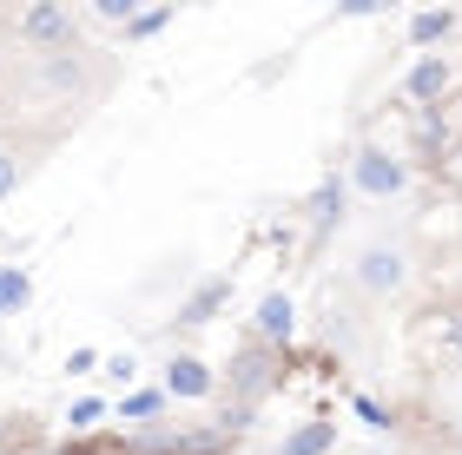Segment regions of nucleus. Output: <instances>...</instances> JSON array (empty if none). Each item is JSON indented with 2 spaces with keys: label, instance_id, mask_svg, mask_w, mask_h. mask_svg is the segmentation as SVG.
Here are the masks:
<instances>
[{
  "label": "nucleus",
  "instance_id": "1",
  "mask_svg": "<svg viewBox=\"0 0 462 455\" xmlns=\"http://www.w3.org/2000/svg\"><path fill=\"white\" fill-rule=\"evenodd\" d=\"M356 284H364V291H396V284H403V251L370 244V251L356 258Z\"/></svg>",
  "mask_w": 462,
  "mask_h": 455
},
{
  "label": "nucleus",
  "instance_id": "2",
  "mask_svg": "<svg viewBox=\"0 0 462 455\" xmlns=\"http://www.w3.org/2000/svg\"><path fill=\"white\" fill-rule=\"evenodd\" d=\"M356 185H364L370 198H396L403 192V165H396L390 152H364L356 159Z\"/></svg>",
  "mask_w": 462,
  "mask_h": 455
},
{
  "label": "nucleus",
  "instance_id": "3",
  "mask_svg": "<svg viewBox=\"0 0 462 455\" xmlns=\"http://www.w3.org/2000/svg\"><path fill=\"white\" fill-rule=\"evenodd\" d=\"M20 33H27V40H67V7L40 0V7H27V14H20Z\"/></svg>",
  "mask_w": 462,
  "mask_h": 455
},
{
  "label": "nucleus",
  "instance_id": "4",
  "mask_svg": "<svg viewBox=\"0 0 462 455\" xmlns=\"http://www.w3.org/2000/svg\"><path fill=\"white\" fill-rule=\"evenodd\" d=\"M165 389H172V396H205V389H212V369H205L199 357H179L172 369H165Z\"/></svg>",
  "mask_w": 462,
  "mask_h": 455
},
{
  "label": "nucleus",
  "instance_id": "5",
  "mask_svg": "<svg viewBox=\"0 0 462 455\" xmlns=\"http://www.w3.org/2000/svg\"><path fill=\"white\" fill-rule=\"evenodd\" d=\"M258 323H264V337H291V297H264Z\"/></svg>",
  "mask_w": 462,
  "mask_h": 455
},
{
  "label": "nucleus",
  "instance_id": "6",
  "mask_svg": "<svg viewBox=\"0 0 462 455\" xmlns=\"http://www.w3.org/2000/svg\"><path fill=\"white\" fill-rule=\"evenodd\" d=\"M318 449H330V423H310V429H298V436L284 442V455H318Z\"/></svg>",
  "mask_w": 462,
  "mask_h": 455
},
{
  "label": "nucleus",
  "instance_id": "7",
  "mask_svg": "<svg viewBox=\"0 0 462 455\" xmlns=\"http://www.w3.org/2000/svg\"><path fill=\"white\" fill-rule=\"evenodd\" d=\"M443 79H449V73H443V59H423V67L410 73V93H416V99H430V93H443Z\"/></svg>",
  "mask_w": 462,
  "mask_h": 455
},
{
  "label": "nucleus",
  "instance_id": "8",
  "mask_svg": "<svg viewBox=\"0 0 462 455\" xmlns=\"http://www.w3.org/2000/svg\"><path fill=\"white\" fill-rule=\"evenodd\" d=\"M218 297H225V284H205V291H199L192 304H185V323H205V317L218 310Z\"/></svg>",
  "mask_w": 462,
  "mask_h": 455
},
{
  "label": "nucleus",
  "instance_id": "9",
  "mask_svg": "<svg viewBox=\"0 0 462 455\" xmlns=\"http://www.w3.org/2000/svg\"><path fill=\"white\" fill-rule=\"evenodd\" d=\"M27 304V278L20 271H0V310H20Z\"/></svg>",
  "mask_w": 462,
  "mask_h": 455
},
{
  "label": "nucleus",
  "instance_id": "10",
  "mask_svg": "<svg viewBox=\"0 0 462 455\" xmlns=\"http://www.w3.org/2000/svg\"><path fill=\"white\" fill-rule=\"evenodd\" d=\"M125 416H133V423H152V416H159V396H152V389H139V396H125Z\"/></svg>",
  "mask_w": 462,
  "mask_h": 455
},
{
  "label": "nucleus",
  "instance_id": "11",
  "mask_svg": "<svg viewBox=\"0 0 462 455\" xmlns=\"http://www.w3.org/2000/svg\"><path fill=\"white\" fill-rule=\"evenodd\" d=\"M449 33V14H423L416 20V40H443Z\"/></svg>",
  "mask_w": 462,
  "mask_h": 455
},
{
  "label": "nucleus",
  "instance_id": "12",
  "mask_svg": "<svg viewBox=\"0 0 462 455\" xmlns=\"http://www.w3.org/2000/svg\"><path fill=\"white\" fill-rule=\"evenodd\" d=\"M87 423H99V396H87V403H73V429H87Z\"/></svg>",
  "mask_w": 462,
  "mask_h": 455
},
{
  "label": "nucleus",
  "instance_id": "13",
  "mask_svg": "<svg viewBox=\"0 0 462 455\" xmlns=\"http://www.w3.org/2000/svg\"><path fill=\"white\" fill-rule=\"evenodd\" d=\"M93 363H99V350H73V357H67V369H73V377H87Z\"/></svg>",
  "mask_w": 462,
  "mask_h": 455
},
{
  "label": "nucleus",
  "instance_id": "14",
  "mask_svg": "<svg viewBox=\"0 0 462 455\" xmlns=\"http://www.w3.org/2000/svg\"><path fill=\"white\" fill-rule=\"evenodd\" d=\"M133 369H139L133 357H106V377H119V383H133Z\"/></svg>",
  "mask_w": 462,
  "mask_h": 455
},
{
  "label": "nucleus",
  "instance_id": "15",
  "mask_svg": "<svg viewBox=\"0 0 462 455\" xmlns=\"http://www.w3.org/2000/svg\"><path fill=\"white\" fill-rule=\"evenodd\" d=\"M14 178H20V165H14L7 152H0V198H7V192H14Z\"/></svg>",
  "mask_w": 462,
  "mask_h": 455
},
{
  "label": "nucleus",
  "instance_id": "16",
  "mask_svg": "<svg viewBox=\"0 0 462 455\" xmlns=\"http://www.w3.org/2000/svg\"><path fill=\"white\" fill-rule=\"evenodd\" d=\"M443 350H449V357H462V317H456V323L443 330Z\"/></svg>",
  "mask_w": 462,
  "mask_h": 455
},
{
  "label": "nucleus",
  "instance_id": "17",
  "mask_svg": "<svg viewBox=\"0 0 462 455\" xmlns=\"http://www.w3.org/2000/svg\"><path fill=\"white\" fill-rule=\"evenodd\" d=\"M99 455H106V449H99Z\"/></svg>",
  "mask_w": 462,
  "mask_h": 455
}]
</instances>
